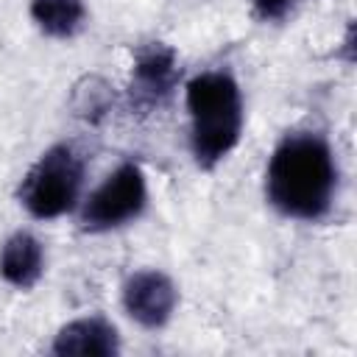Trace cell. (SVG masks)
Returning <instances> with one entry per match:
<instances>
[{"label":"cell","mask_w":357,"mask_h":357,"mask_svg":"<svg viewBox=\"0 0 357 357\" xmlns=\"http://www.w3.org/2000/svg\"><path fill=\"white\" fill-rule=\"evenodd\" d=\"M181 70L178 56L165 42H145L134 50L128 78V109L131 114H151L167 103L178 86Z\"/></svg>","instance_id":"5b68a950"},{"label":"cell","mask_w":357,"mask_h":357,"mask_svg":"<svg viewBox=\"0 0 357 357\" xmlns=\"http://www.w3.org/2000/svg\"><path fill=\"white\" fill-rule=\"evenodd\" d=\"M45 273V245L36 234L20 229L0 248V276L17 290H31Z\"/></svg>","instance_id":"ba28073f"},{"label":"cell","mask_w":357,"mask_h":357,"mask_svg":"<svg viewBox=\"0 0 357 357\" xmlns=\"http://www.w3.org/2000/svg\"><path fill=\"white\" fill-rule=\"evenodd\" d=\"M86 162L73 142L50 145L22 176L17 198L36 220H53L81 204Z\"/></svg>","instance_id":"3957f363"},{"label":"cell","mask_w":357,"mask_h":357,"mask_svg":"<svg viewBox=\"0 0 357 357\" xmlns=\"http://www.w3.org/2000/svg\"><path fill=\"white\" fill-rule=\"evenodd\" d=\"M190 117V153L198 170H215L243 137L245 109L237 78L229 70H204L184 86Z\"/></svg>","instance_id":"7a4b0ae2"},{"label":"cell","mask_w":357,"mask_h":357,"mask_svg":"<svg viewBox=\"0 0 357 357\" xmlns=\"http://www.w3.org/2000/svg\"><path fill=\"white\" fill-rule=\"evenodd\" d=\"M33 25L50 39H73L86 22L84 0H31Z\"/></svg>","instance_id":"9c48e42d"},{"label":"cell","mask_w":357,"mask_h":357,"mask_svg":"<svg viewBox=\"0 0 357 357\" xmlns=\"http://www.w3.org/2000/svg\"><path fill=\"white\" fill-rule=\"evenodd\" d=\"M78 226L86 234H103L134 223L148 206V181L137 162L117 165L81 204Z\"/></svg>","instance_id":"277c9868"},{"label":"cell","mask_w":357,"mask_h":357,"mask_svg":"<svg viewBox=\"0 0 357 357\" xmlns=\"http://www.w3.org/2000/svg\"><path fill=\"white\" fill-rule=\"evenodd\" d=\"M340 170L329 137L301 126L279 137L265 167V201L273 212L298 223H321L332 215Z\"/></svg>","instance_id":"6da1fadb"},{"label":"cell","mask_w":357,"mask_h":357,"mask_svg":"<svg viewBox=\"0 0 357 357\" xmlns=\"http://www.w3.org/2000/svg\"><path fill=\"white\" fill-rule=\"evenodd\" d=\"M120 301H123L126 315L137 326L156 332V329H165L170 324V318L176 315L178 287L165 271L142 268V271H134L123 282Z\"/></svg>","instance_id":"8992f818"},{"label":"cell","mask_w":357,"mask_h":357,"mask_svg":"<svg viewBox=\"0 0 357 357\" xmlns=\"http://www.w3.org/2000/svg\"><path fill=\"white\" fill-rule=\"evenodd\" d=\"M50 351L59 357L84 354V357H114L120 354V332L103 315H84L64 324L50 343Z\"/></svg>","instance_id":"52a82bcc"},{"label":"cell","mask_w":357,"mask_h":357,"mask_svg":"<svg viewBox=\"0 0 357 357\" xmlns=\"http://www.w3.org/2000/svg\"><path fill=\"white\" fill-rule=\"evenodd\" d=\"M112 98H109V86L100 78H86V89L75 86V112L86 120H98L100 114H106Z\"/></svg>","instance_id":"30bf717a"},{"label":"cell","mask_w":357,"mask_h":357,"mask_svg":"<svg viewBox=\"0 0 357 357\" xmlns=\"http://www.w3.org/2000/svg\"><path fill=\"white\" fill-rule=\"evenodd\" d=\"M296 3H298V0H248L254 20L265 22V25H268V22H282V20L296 8Z\"/></svg>","instance_id":"8fae6325"}]
</instances>
